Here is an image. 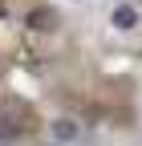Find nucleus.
<instances>
[{
  "label": "nucleus",
  "mask_w": 142,
  "mask_h": 146,
  "mask_svg": "<svg viewBox=\"0 0 142 146\" xmlns=\"http://www.w3.org/2000/svg\"><path fill=\"white\" fill-rule=\"evenodd\" d=\"M29 122H33L29 106L16 102V98H8L4 106H0V142H16V138H25V134H29Z\"/></svg>",
  "instance_id": "obj_1"
},
{
  "label": "nucleus",
  "mask_w": 142,
  "mask_h": 146,
  "mask_svg": "<svg viewBox=\"0 0 142 146\" xmlns=\"http://www.w3.org/2000/svg\"><path fill=\"white\" fill-rule=\"evenodd\" d=\"M49 134H53V142L73 146V142L81 138V122H77V118H53V122H49Z\"/></svg>",
  "instance_id": "obj_2"
},
{
  "label": "nucleus",
  "mask_w": 142,
  "mask_h": 146,
  "mask_svg": "<svg viewBox=\"0 0 142 146\" xmlns=\"http://www.w3.org/2000/svg\"><path fill=\"white\" fill-rule=\"evenodd\" d=\"M138 21H142V16H138V8H134V4H118V8L110 12V25H114L118 33H134V29H138Z\"/></svg>",
  "instance_id": "obj_3"
},
{
  "label": "nucleus",
  "mask_w": 142,
  "mask_h": 146,
  "mask_svg": "<svg viewBox=\"0 0 142 146\" xmlns=\"http://www.w3.org/2000/svg\"><path fill=\"white\" fill-rule=\"evenodd\" d=\"M25 25L33 33H53V29H57V12H53V8H33L25 16Z\"/></svg>",
  "instance_id": "obj_4"
},
{
  "label": "nucleus",
  "mask_w": 142,
  "mask_h": 146,
  "mask_svg": "<svg viewBox=\"0 0 142 146\" xmlns=\"http://www.w3.org/2000/svg\"><path fill=\"white\" fill-rule=\"evenodd\" d=\"M45 146H61V142H45Z\"/></svg>",
  "instance_id": "obj_5"
}]
</instances>
